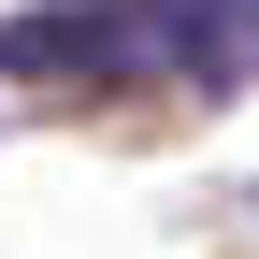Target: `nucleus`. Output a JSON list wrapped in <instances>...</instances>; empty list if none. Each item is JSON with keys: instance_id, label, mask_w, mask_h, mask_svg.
I'll list each match as a JSON object with an SVG mask.
<instances>
[{"instance_id": "f257e3e1", "label": "nucleus", "mask_w": 259, "mask_h": 259, "mask_svg": "<svg viewBox=\"0 0 259 259\" xmlns=\"http://www.w3.org/2000/svg\"><path fill=\"white\" fill-rule=\"evenodd\" d=\"M202 72V0H29L0 15V87H144Z\"/></svg>"}, {"instance_id": "f03ea898", "label": "nucleus", "mask_w": 259, "mask_h": 259, "mask_svg": "<svg viewBox=\"0 0 259 259\" xmlns=\"http://www.w3.org/2000/svg\"><path fill=\"white\" fill-rule=\"evenodd\" d=\"M216 44H245V58H259V0H202V58H216Z\"/></svg>"}]
</instances>
